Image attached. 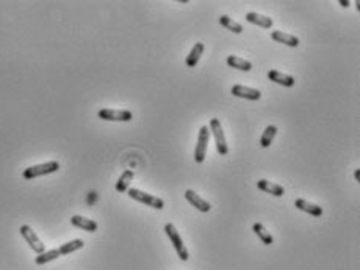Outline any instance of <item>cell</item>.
I'll return each instance as SVG.
<instances>
[{"label": "cell", "instance_id": "obj_20", "mask_svg": "<svg viewBox=\"0 0 360 270\" xmlns=\"http://www.w3.org/2000/svg\"><path fill=\"white\" fill-rule=\"evenodd\" d=\"M276 133H278V127L273 126V124L266 126L265 132H263L261 139H260V146H261V148H269L271 143H273L274 139H276Z\"/></svg>", "mask_w": 360, "mask_h": 270}, {"label": "cell", "instance_id": "obj_12", "mask_svg": "<svg viewBox=\"0 0 360 270\" xmlns=\"http://www.w3.org/2000/svg\"><path fill=\"white\" fill-rule=\"evenodd\" d=\"M295 206H296L299 211H304V212H307V214L313 215V217H321V215H323V208L313 205V202H309L307 199L298 198V199L295 201Z\"/></svg>", "mask_w": 360, "mask_h": 270}, {"label": "cell", "instance_id": "obj_23", "mask_svg": "<svg viewBox=\"0 0 360 270\" xmlns=\"http://www.w3.org/2000/svg\"><path fill=\"white\" fill-rule=\"evenodd\" d=\"M60 251L58 250H50V251H44V253H41V254H38L36 258H35V262L38 264V265H43V264H47V262H50V261H53V259H57V258H60Z\"/></svg>", "mask_w": 360, "mask_h": 270}, {"label": "cell", "instance_id": "obj_3", "mask_svg": "<svg viewBox=\"0 0 360 270\" xmlns=\"http://www.w3.org/2000/svg\"><path fill=\"white\" fill-rule=\"evenodd\" d=\"M129 196L138 202H143L146 206H150L154 209H163L164 208V201L158 196H154V195H149L143 190H138V188H129Z\"/></svg>", "mask_w": 360, "mask_h": 270}, {"label": "cell", "instance_id": "obj_7", "mask_svg": "<svg viewBox=\"0 0 360 270\" xmlns=\"http://www.w3.org/2000/svg\"><path fill=\"white\" fill-rule=\"evenodd\" d=\"M99 118L105 121H122L127 123L133 118L130 110H113V109H102L99 110Z\"/></svg>", "mask_w": 360, "mask_h": 270}, {"label": "cell", "instance_id": "obj_5", "mask_svg": "<svg viewBox=\"0 0 360 270\" xmlns=\"http://www.w3.org/2000/svg\"><path fill=\"white\" fill-rule=\"evenodd\" d=\"M209 140H210V129H209V126H202L199 129L198 143H196V150H195L196 164H202V162L205 160L207 148H209Z\"/></svg>", "mask_w": 360, "mask_h": 270}, {"label": "cell", "instance_id": "obj_24", "mask_svg": "<svg viewBox=\"0 0 360 270\" xmlns=\"http://www.w3.org/2000/svg\"><path fill=\"white\" fill-rule=\"evenodd\" d=\"M354 179H355L357 182L360 181V170H358V168H357V170L354 171Z\"/></svg>", "mask_w": 360, "mask_h": 270}, {"label": "cell", "instance_id": "obj_15", "mask_svg": "<svg viewBox=\"0 0 360 270\" xmlns=\"http://www.w3.org/2000/svg\"><path fill=\"white\" fill-rule=\"evenodd\" d=\"M71 223H72L74 226L83 229V231H88V233L98 231V223H96L94 220H91V219L81 217V215H74V217L71 219Z\"/></svg>", "mask_w": 360, "mask_h": 270}, {"label": "cell", "instance_id": "obj_25", "mask_svg": "<svg viewBox=\"0 0 360 270\" xmlns=\"http://www.w3.org/2000/svg\"><path fill=\"white\" fill-rule=\"evenodd\" d=\"M340 5H341L343 8H348V7H349V2H348V0H340Z\"/></svg>", "mask_w": 360, "mask_h": 270}, {"label": "cell", "instance_id": "obj_17", "mask_svg": "<svg viewBox=\"0 0 360 270\" xmlns=\"http://www.w3.org/2000/svg\"><path fill=\"white\" fill-rule=\"evenodd\" d=\"M226 61H227V64H229L230 68H235V70L246 71V73L252 70V63H251V61H247V60H244V58H240V57H237V55H229Z\"/></svg>", "mask_w": 360, "mask_h": 270}, {"label": "cell", "instance_id": "obj_6", "mask_svg": "<svg viewBox=\"0 0 360 270\" xmlns=\"http://www.w3.org/2000/svg\"><path fill=\"white\" fill-rule=\"evenodd\" d=\"M19 231H21L22 237L27 240V244L30 245V248H32L35 253H38V254L44 253V244H43V242H41V239L38 237V234L32 229V226L24 225V226H21Z\"/></svg>", "mask_w": 360, "mask_h": 270}, {"label": "cell", "instance_id": "obj_13", "mask_svg": "<svg viewBox=\"0 0 360 270\" xmlns=\"http://www.w3.org/2000/svg\"><path fill=\"white\" fill-rule=\"evenodd\" d=\"M268 79L273 80V82H276V84H279V85L288 87V88L295 87V84H296L295 77L288 76V74H284V73H281V71H269V73H268Z\"/></svg>", "mask_w": 360, "mask_h": 270}, {"label": "cell", "instance_id": "obj_14", "mask_svg": "<svg viewBox=\"0 0 360 270\" xmlns=\"http://www.w3.org/2000/svg\"><path fill=\"white\" fill-rule=\"evenodd\" d=\"M246 21L254 24V25L263 27V29H271V27H273V19L271 18L263 16V15H260V13H255V11L246 13Z\"/></svg>", "mask_w": 360, "mask_h": 270}, {"label": "cell", "instance_id": "obj_22", "mask_svg": "<svg viewBox=\"0 0 360 270\" xmlns=\"http://www.w3.org/2000/svg\"><path fill=\"white\" fill-rule=\"evenodd\" d=\"M83 245H85V242L80 240V239H75V240H71V242H66V244H63L58 248V251H60V254H69V253L83 248Z\"/></svg>", "mask_w": 360, "mask_h": 270}, {"label": "cell", "instance_id": "obj_19", "mask_svg": "<svg viewBox=\"0 0 360 270\" xmlns=\"http://www.w3.org/2000/svg\"><path fill=\"white\" fill-rule=\"evenodd\" d=\"M252 231L258 236V239H260L265 245H271V244H274V239H273L271 233H269L268 229H266L265 226H263L261 223H254Z\"/></svg>", "mask_w": 360, "mask_h": 270}, {"label": "cell", "instance_id": "obj_21", "mask_svg": "<svg viewBox=\"0 0 360 270\" xmlns=\"http://www.w3.org/2000/svg\"><path fill=\"white\" fill-rule=\"evenodd\" d=\"M219 24L223 25V27H226L227 30L233 32V33H237V35H240V33L243 32L241 24L237 22V21H233V19L229 18V16H221V18H219Z\"/></svg>", "mask_w": 360, "mask_h": 270}, {"label": "cell", "instance_id": "obj_10", "mask_svg": "<svg viewBox=\"0 0 360 270\" xmlns=\"http://www.w3.org/2000/svg\"><path fill=\"white\" fill-rule=\"evenodd\" d=\"M271 38L274 39L276 43H281V44H285V46H290V47H298L299 46V38L298 36L290 35V33H284L282 30H274L271 33Z\"/></svg>", "mask_w": 360, "mask_h": 270}, {"label": "cell", "instance_id": "obj_16", "mask_svg": "<svg viewBox=\"0 0 360 270\" xmlns=\"http://www.w3.org/2000/svg\"><path fill=\"white\" fill-rule=\"evenodd\" d=\"M204 49H205L204 43H196L195 46H193L191 52L188 53V57H187V66L188 68H195L199 63L201 55L204 53Z\"/></svg>", "mask_w": 360, "mask_h": 270}, {"label": "cell", "instance_id": "obj_9", "mask_svg": "<svg viewBox=\"0 0 360 270\" xmlns=\"http://www.w3.org/2000/svg\"><path fill=\"white\" fill-rule=\"evenodd\" d=\"M185 198H187L188 202H191V205L195 206L198 211H201V212H209V211L212 209L210 202L205 201L204 198H201L195 190H187V192H185Z\"/></svg>", "mask_w": 360, "mask_h": 270}, {"label": "cell", "instance_id": "obj_4", "mask_svg": "<svg viewBox=\"0 0 360 270\" xmlns=\"http://www.w3.org/2000/svg\"><path fill=\"white\" fill-rule=\"evenodd\" d=\"M210 130L215 137V143H216V151L221 154V156H227L229 153V146L226 143V135H224V130H223V126H221V121L218 118H213L210 121Z\"/></svg>", "mask_w": 360, "mask_h": 270}, {"label": "cell", "instance_id": "obj_8", "mask_svg": "<svg viewBox=\"0 0 360 270\" xmlns=\"http://www.w3.org/2000/svg\"><path fill=\"white\" fill-rule=\"evenodd\" d=\"M230 93L233 96L237 98H243V99H249V101H257L261 98V93L255 88H249V87H244V85H233Z\"/></svg>", "mask_w": 360, "mask_h": 270}, {"label": "cell", "instance_id": "obj_1", "mask_svg": "<svg viewBox=\"0 0 360 270\" xmlns=\"http://www.w3.org/2000/svg\"><path fill=\"white\" fill-rule=\"evenodd\" d=\"M58 170H60V164L58 162L52 160V162H46V164H39V165H33V167L25 168L24 173H22V176H24V179L30 181V179L38 178V176H44V174L55 173Z\"/></svg>", "mask_w": 360, "mask_h": 270}, {"label": "cell", "instance_id": "obj_11", "mask_svg": "<svg viewBox=\"0 0 360 270\" xmlns=\"http://www.w3.org/2000/svg\"><path fill=\"white\" fill-rule=\"evenodd\" d=\"M257 187H258V190L265 192V193H271L273 196H284V193H285V190H284L282 185L274 184V182L266 181V179H260V181L257 182Z\"/></svg>", "mask_w": 360, "mask_h": 270}, {"label": "cell", "instance_id": "obj_18", "mask_svg": "<svg viewBox=\"0 0 360 270\" xmlns=\"http://www.w3.org/2000/svg\"><path fill=\"white\" fill-rule=\"evenodd\" d=\"M133 171L132 170H126L124 171L121 176H119V179H118V182H116V190L118 192H121V193H124V192H127L129 190V185H130V182L133 181Z\"/></svg>", "mask_w": 360, "mask_h": 270}, {"label": "cell", "instance_id": "obj_2", "mask_svg": "<svg viewBox=\"0 0 360 270\" xmlns=\"http://www.w3.org/2000/svg\"><path fill=\"white\" fill-rule=\"evenodd\" d=\"M164 233H166V236L171 239V244L174 245V248H175V251L178 254V258L182 259V261H188V258H190L188 250H187V247L184 244L182 237H180L178 231L175 229V226L172 223H166L164 225Z\"/></svg>", "mask_w": 360, "mask_h": 270}]
</instances>
